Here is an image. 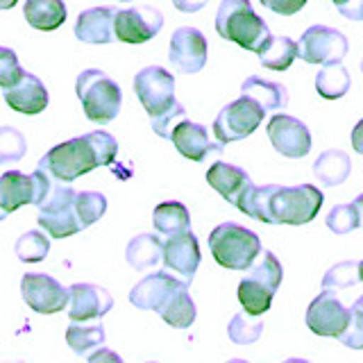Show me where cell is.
I'll use <instances>...</instances> for the list:
<instances>
[{
	"label": "cell",
	"instance_id": "cell-1",
	"mask_svg": "<svg viewBox=\"0 0 363 363\" xmlns=\"http://www.w3.org/2000/svg\"><path fill=\"white\" fill-rule=\"evenodd\" d=\"M216 32L250 52H259L272 37L250 0H223L216 11Z\"/></svg>",
	"mask_w": 363,
	"mask_h": 363
},
{
	"label": "cell",
	"instance_id": "cell-2",
	"mask_svg": "<svg viewBox=\"0 0 363 363\" xmlns=\"http://www.w3.org/2000/svg\"><path fill=\"white\" fill-rule=\"evenodd\" d=\"M323 207V191L313 184L279 186L270 184L266 202V223L270 225H304L313 220Z\"/></svg>",
	"mask_w": 363,
	"mask_h": 363
},
{
	"label": "cell",
	"instance_id": "cell-3",
	"mask_svg": "<svg viewBox=\"0 0 363 363\" xmlns=\"http://www.w3.org/2000/svg\"><path fill=\"white\" fill-rule=\"evenodd\" d=\"M209 250L216 264L230 270H247L261 252L259 236L236 223H223L209 234Z\"/></svg>",
	"mask_w": 363,
	"mask_h": 363
},
{
	"label": "cell",
	"instance_id": "cell-4",
	"mask_svg": "<svg viewBox=\"0 0 363 363\" xmlns=\"http://www.w3.org/2000/svg\"><path fill=\"white\" fill-rule=\"evenodd\" d=\"M75 94L84 107V113L94 123H109L118 116L123 105L121 86L113 79L98 71V68H86L77 75Z\"/></svg>",
	"mask_w": 363,
	"mask_h": 363
},
{
	"label": "cell",
	"instance_id": "cell-5",
	"mask_svg": "<svg viewBox=\"0 0 363 363\" xmlns=\"http://www.w3.org/2000/svg\"><path fill=\"white\" fill-rule=\"evenodd\" d=\"M39 168L48 170L52 177L60 182H68L79 175L91 173L94 168H100V157L96 152L94 143L89 141V136H77V139L64 141L60 145H55L52 150H48L39 162Z\"/></svg>",
	"mask_w": 363,
	"mask_h": 363
},
{
	"label": "cell",
	"instance_id": "cell-6",
	"mask_svg": "<svg viewBox=\"0 0 363 363\" xmlns=\"http://www.w3.org/2000/svg\"><path fill=\"white\" fill-rule=\"evenodd\" d=\"M266 111L264 107L255 102L252 98H247L241 94V98L230 102V105H225L218 116L213 121V136L216 141L220 143H232V141H241L245 136L252 134L261 121H264Z\"/></svg>",
	"mask_w": 363,
	"mask_h": 363
},
{
	"label": "cell",
	"instance_id": "cell-7",
	"mask_svg": "<svg viewBox=\"0 0 363 363\" xmlns=\"http://www.w3.org/2000/svg\"><path fill=\"white\" fill-rule=\"evenodd\" d=\"M134 91L147 116L157 118L175 105V77L162 66H145L134 77Z\"/></svg>",
	"mask_w": 363,
	"mask_h": 363
},
{
	"label": "cell",
	"instance_id": "cell-8",
	"mask_svg": "<svg viewBox=\"0 0 363 363\" xmlns=\"http://www.w3.org/2000/svg\"><path fill=\"white\" fill-rule=\"evenodd\" d=\"M186 289H189L186 279H177L173 275H168V272H152V275H145L132 289L130 302L143 311H157L159 315H164L168 311V306Z\"/></svg>",
	"mask_w": 363,
	"mask_h": 363
},
{
	"label": "cell",
	"instance_id": "cell-9",
	"mask_svg": "<svg viewBox=\"0 0 363 363\" xmlns=\"http://www.w3.org/2000/svg\"><path fill=\"white\" fill-rule=\"evenodd\" d=\"M350 50L343 32L327 26H311L298 41V57L306 64H336L343 62Z\"/></svg>",
	"mask_w": 363,
	"mask_h": 363
},
{
	"label": "cell",
	"instance_id": "cell-10",
	"mask_svg": "<svg viewBox=\"0 0 363 363\" xmlns=\"http://www.w3.org/2000/svg\"><path fill=\"white\" fill-rule=\"evenodd\" d=\"M164 26V16L157 7L136 5L130 9H118L113 21L116 39L125 43H145L155 39Z\"/></svg>",
	"mask_w": 363,
	"mask_h": 363
},
{
	"label": "cell",
	"instance_id": "cell-11",
	"mask_svg": "<svg viewBox=\"0 0 363 363\" xmlns=\"http://www.w3.org/2000/svg\"><path fill=\"white\" fill-rule=\"evenodd\" d=\"M21 293L28 306L37 313H57L68 304V289L45 272H28L21 279Z\"/></svg>",
	"mask_w": 363,
	"mask_h": 363
},
{
	"label": "cell",
	"instance_id": "cell-12",
	"mask_svg": "<svg viewBox=\"0 0 363 363\" xmlns=\"http://www.w3.org/2000/svg\"><path fill=\"white\" fill-rule=\"evenodd\" d=\"M347 323H350V309L338 300L336 291L323 289V293L306 309V327L318 336L338 338L345 332Z\"/></svg>",
	"mask_w": 363,
	"mask_h": 363
},
{
	"label": "cell",
	"instance_id": "cell-13",
	"mask_svg": "<svg viewBox=\"0 0 363 363\" xmlns=\"http://www.w3.org/2000/svg\"><path fill=\"white\" fill-rule=\"evenodd\" d=\"M268 139L272 143V147L291 159H300L304 155H309L311 150V132L309 128L289 116V113H275L268 123Z\"/></svg>",
	"mask_w": 363,
	"mask_h": 363
},
{
	"label": "cell",
	"instance_id": "cell-14",
	"mask_svg": "<svg viewBox=\"0 0 363 363\" xmlns=\"http://www.w3.org/2000/svg\"><path fill=\"white\" fill-rule=\"evenodd\" d=\"M168 60L179 73H200L207 64V37L196 28H177L170 39Z\"/></svg>",
	"mask_w": 363,
	"mask_h": 363
},
{
	"label": "cell",
	"instance_id": "cell-15",
	"mask_svg": "<svg viewBox=\"0 0 363 363\" xmlns=\"http://www.w3.org/2000/svg\"><path fill=\"white\" fill-rule=\"evenodd\" d=\"M200 243L196 234L191 230L177 232L166 236V241L162 243V261L168 270H173L175 275L184 277L189 284L196 275V270L200 266Z\"/></svg>",
	"mask_w": 363,
	"mask_h": 363
},
{
	"label": "cell",
	"instance_id": "cell-16",
	"mask_svg": "<svg viewBox=\"0 0 363 363\" xmlns=\"http://www.w3.org/2000/svg\"><path fill=\"white\" fill-rule=\"evenodd\" d=\"M168 139L175 143L177 152L182 157L191 159V162H204L211 152L225 150V143L209 139L204 125L191 123V121H179L177 125H173Z\"/></svg>",
	"mask_w": 363,
	"mask_h": 363
},
{
	"label": "cell",
	"instance_id": "cell-17",
	"mask_svg": "<svg viewBox=\"0 0 363 363\" xmlns=\"http://www.w3.org/2000/svg\"><path fill=\"white\" fill-rule=\"evenodd\" d=\"M68 302H71V315L73 323H86V320H98L107 311H111L113 300L107 293V289L96 286V284H73L68 289Z\"/></svg>",
	"mask_w": 363,
	"mask_h": 363
},
{
	"label": "cell",
	"instance_id": "cell-18",
	"mask_svg": "<svg viewBox=\"0 0 363 363\" xmlns=\"http://www.w3.org/2000/svg\"><path fill=\"white\" fill-rule=\"evenodd\" d=\"M5 102L21 113H41L48 107V89L43 86V82L32 73H23V77L14 86L3 89Z\"/></svg>",
	"mask_w": 363,
	"mask_h": 363
},
{
	"label": "cell",
	"instance_id": "cell-19",
	"mask_svg": "<svg viewBox=\"0 0 363 363\" xmlns=\"http://www.w3.org/2000/svg\"><path fill=\"white\" fill-rule=\"evenodd\" d=\"M116 7H91L84 9L75 21V37L84 43H111L116 39L113 21H116Z\"/></svg>",
	"mask_w": 363,
	"mask_h": 363
},
{
	"label": "cell",
	"instance_id": "cell-20",
	"mask_svg": "<svg viewBox=\"0 0 363 363\" xmlns=\"http://www.w3.org/2000/svg\"><path fill=\"white\" fill-rule=\"evenodd\" d=\"M34 198H37V186L32 175L21 170H7L0 175V220H5L23 204H34Z\"/></svg>",
	"mask_w": 363,
	"mask_h": 363
},
{
	"label": "cell",
	"instance_id": "cell-21",
	"mask_svg": "<svg viewBox=\"0 0 363 363\" xmlns=\"http://www.w3.org/2000/svg\"><path fill=\"white\" fill-rule=\"evenodd\" d=\"M207 182L211 184V189H216L220 196L230 202V204H238V200L243 198V193L252 186V179L245 173L243 168L225 164V162H216L209 170H207Z\"/></svg>",
	"mask_w": 363,
	"mask_h": 363
},
{
	"label": "cell",
	"instance_id": "cell-22",
	"mask_svg": "<svg viewBox=\"0 0 363 363\" xmlns=\"http://www.w3.org/2000/svg\"><path fill=\"white\" fill-rule=\"evenodd\" d=\"M241 94L259 102V105L264 107V111H279L286 107V102H289L286 86L279 82H272V79H264L259 75L245 79L241 86Z\"/></svg>",
	"mask_w": 363,
	"mask_h": 363
},
{
	"label": "cell",
	"instance_id": "cell-23",
	"mask_svg": "<svg viewBox=\"0 0 363 363\" xmlns=\"http://www.w3.org/2000/svg\"><path fill=\"white\" fill-rule=\"evenodd\" d=\"M23 14L34 30L50 32L64 26L68 11L64 0H28L26 7H23Z\"/></svg>",
	"mask_w": 363,
	"mask_h": 363
},
{
	"label": "cell",
	"instance_id": "cell-24",
	"mask_svg": "<svg viewBox=\"0 0 363 363\" xmlns=\"http://www.w3.org/2000/svg\"><path fill=\"white\" fill-rule=\"evenodd\" d=\"M352 162L343 150H325L313 162V175L327 186H338L350 177Z\"/></svg>",
	"mask_w": 363,
	"mask_h": 363
},
{
	"label": "cell",
	"instance_id": "cell-25",
	"mask_svg": "<svg viewBox=\"0 0 363 363\" xmlns=\"http://www.w3.org/2000/svg\"><path fill=\"white\" fill-rule=\"evenodd\" d=\"M152 223H155V230L162 236H170V234L191 230L189 209L182 202H175V200L157 204L155 213H152Z\"/></svg>",
	"mask_w": 363,
	"mask_h": 363
},
{
	"label": "cell",
	"instance_id": "cell-26",
	"mask_svg": "<svg viewBox=\"0 0 363 363\" xmlns=\"http://www.w3.org/2000/svg\"><path fill=\"white\" fill-rule=\"evenodd\" d=\"M125 259L134 270L155 268L162 261V241L155 234H141L132 238L125 250Z\"/></svg>",
	"mask_w": 363,
	"mask_h": 363
},
{
	"label": "cell",
	"instance_id": "cell-27",
	"mask_svg": "<svg viewBox=\"0 0 363 363\" xmlns=\"http://www.w3.org/2000/svg\"><path fill=\"white\" fill-rule=\"evenodd\" d=\"M350 71L347 68L336 62V64H325L320 68V73L315 75V91L320 94L325 100H338L343 98L350 91Z\"/></svg>",
	"mask_w": 363,
	"mask_h": 363
},
{
	"label": "cell",
	"instance_id": "cell-28",
	"mask_svg": "<svg viewBox=\"0 0 363 363\" xmlns=\"http://www.w3.org/2000/svg\"><path fill=\"white\" fill-rule=\"evenodd\" d=\"M257 55L261 64L270 71H286L298 60V43L289 37H270V41Z\"/></svg>",
	"mask_w": 363,
	"mask_h": 363
},
{
	"label": "cell",
	"instance_id": "cell-29",
	"mask_svg": "<svg viewBox=\"0 0 363 363\" xmlns=\"http://www.w3.org/2000/svg\"><path fill=\"white\" fill-rule=\"evenodd\" d=\"M39 225L52 238H66L82 232V225H79L75 213V200L60 211H39Z\"/></svg>",
	"mask_w": 363,
	"mask_h": 363
},
{
	"label": "cell",
	"instance_id": "cell-30",
	"mask_svg": "<svg viewBox=\"0 0 363 363\" xmlns=\"http://www.w3.org/2000/svg\"><path fill=\"white\" fill-rule=\"evenodd\" d=\"M272 298H275V293L250 277H243L238 284V300H241L243 311L255 318L264 315L270 309Z\"/></svg>",
	"mask_w": 363,
	"mask_h": 363
},
{
	"label": "cell",
	"instance_id": "cell-31",
	"mask_svg": "<svg viewBox=\"0 0 363 363\" xmlns=\"http://www.w3.org/2000/svg\"><path fill=\"white\" fill-rule=\"evenodd\" d=\"M261 257H257L252 261V266L247 268V275L250 279H255L259 284H264L266 289H270L272 293H277L279 289V284H281V264H279V259L272 255V252H259Z\"/></svg>",
	"mask_w": 363,
	"mask_h": 363
},
{
	"label": "cell",
	"instance_id": "cell-32",
	"mask_svg": "<svg viewBox=\"0 0 363 363\" xmlns=\"http://www.w3.org/2000/svg\"><path fill=\"white\" fill-rule=\"evenodd\" d=\"M66 343L75 354H86L89 350H98L105 345V327L102 325H71L66 329Z\"/></svg>",
	"mask_w": 363,
	"mask_h": 363
},
{
	"label": "cell",
	"instance_id": "cell-33",
	"mask_svg": "<svg viewBox=\"0 0 363 363\" xmlns=\"http://www.w3.org/2000/svg\"><path fill=\"white\" fill-rule=\"evenodd\" d=\"M107 211V198L102 193L96 191H79L75 193V213H77V220L79 225L91 227L96 220H100L102 216Z\"/></svg>",
	"mask_w": 363,
	"mask_h": 363
},
{
	"label": "cell",
	"instance_id": "cell-34",
	"mask_svg": "<svg viewBox=\"0 0 363 363\" xmlns=\"http://www.w3.org/2000/svg\"><path fill=\"white\" fill-rule=\"evenodd\" d=\"M48 250H50L48 236H43L37 230L26 232L14 245L16 257L21 261H26V264H39V261H43L45 257H48Z\"/></svg>",
	"mask_w": 363,
	"mask_h": 363
},
{
	"label": "cell",
	"instance_id": "cell-35",
	"mask_svg": "<svg viewBox=\"0 0 363 363\" xmlns=\"http://www.w3.org/2000/svg\"><path fill=\"white\" fill-rule=\"evenodd\" d=\"M359 261H340V264L332 266L323 277V289L327 291H340V289H350L359 284Z\"/></svg>",
	"mask_w": 363,
	"mask_h": 363
},
{
	"label": "cell",
	"instance_id": "cell-36",
	"mask_svg": "<svg viewBox=\"0 0 363 363\" xmlns=\"http://www.w3.org/2000/svg\"><path fill=\"white\" fill-rule=\"evenodd\" d=\"M250 313H236L232 320H230V327H227V334L234 340L236 345H250L255 343V340L261 336L264 332V323L261 320H250Z\"/></svg>",
	"mask_w": 363,
	"mask_h": 363
},
{
	"label": "cell",
	"instance_id": "cell-37",
	"mask_svg": "<svg viewBox=\"0 0 363 363\" xmlns=\"http://www.w3.org/2000/svg\"><path fill=\"white\" fill-rule=\"evenodd\" d=\"M28 150L26 136L16 128H0V164H16Z\"/></svg>",
	"mask_w": 363,
	"mask_h": 363
},
{
	"label": "cell",
	"instance_id": "cell-38",
	"mask_svg": "<svg viewBox=\"0 0 363 363\" xmlns=\"http://www.w3.org/2000/svg\"><path fill=\"white\" fill-rule=\"evenodd\" d=\"M327 227L334 234H350L354 232L357 227H361L359 223V211L354 207V202L350 204H336V207L327 213Z\"/></svg>",
	"mask_w": 363,
	"mask_h": 363
},
{
	"label": "cell",
	"instance_id": "cell-39",
	"mask_svg": "<svg viewBox=\"0 0 363 363\" xmlns=\"http://www.w3.org/2000/svg\"><path fill=\"white\" fill-rule=\"evenodd\" d=\"M338 340L345 347L363 350V295L350 306V323L345 327V332L338 336Z\"/></svg>",
	"mask_w": 363,
	"mask_h": 363
},
{
	"label": "cell",
	"instance_id": "cell-40",
	"mask_svg": "<svg viewBox=\"0 0 363 363\" xmlns=\"http://www.w3.org/2000/svg\"><path fill=\"white\" fill-rule=\"evenodd\" d=\"M23 73L26 71L21 68L16 52L11 48H5V45H0V86L3 89L14 86L23 77Z\"/></svg>",
	"mask_w": 363,
	"mask_h": 363
},
{
	"label": "cell",
	"instance_id": "cell-41",
	"mask_svg": "<svg viewBox=\"0 0 363 363\" xmlns=\"http://www.w3.org/2000/svg\"><path fill=\"white\" fill-rule=\"evenodd\" d=\"M89 141L94 143L96 152L100 157V166H109L113 159H116V152H118V143L116 139L109 134V132H102V130H96V132H89Z\"/></svg>",
	"mask_w": 363,
	"mask_h": 363
},
{
	"label": "cell",
	"instance_id": "cell-42",
	"mask_svg": "<svg viewBox=\"0 0 363 363\" xmlns=\"http://www.w3.org/2000/svg\"><path fill=\"white\" fill-rule=\"evenodd\" d=\"M184 113H186L184 107H182L179 102H175V105L170 107V109H166V111L162 113V116L150 118V121H152V130H155L159 136H164V139H168V136H170V130H173V121H175V118H182Z\"/></svg>",
	"mask_w": 363,
	"mask_h": 363
},
{
	"label": "cell",
	"instance_id": "cell-43",
	"mask_svg": "<svg viewBox=\"0 0 363 363\" xmlns=\"http://www.w3.org/2000/svg\"><path fill=\"white\" fill-rule=\"evenodd\" d=\"M259 3L279 16H293L306 5V0H259Z\"/></svg>",
	"mask_w": 363,
	"mask_h": 363
},
{
	"label": "cell",
	"instance_id": "cell-44",
	"mask_svg": "<svg viewBox=\"0 0 363 363\" xmlns=\"http://www.w3.org/2000/svg\"><path fill=\"white\" fill-rule=\"evenodd\" d=\"M338 11L347 21H363V0H347V3L338 5Z\"/></svg>",
	"mask_w": 363,
	"mask_h": 363
},
{
	"label": "cell",
	"instance_id": "cell-45",
	"mask_svg": "<svg viewBox=\"0 0 363 363\" xmlns=\"http://www.w3.org/2000/svg\"><path fill=\"white\" fill-rule=\"evenodd\" d=\"M209 0H173V5L179 11H186V14H193V11H200Z\"/></svg>",
	"mask_w": 363,
	"mask_h": 363
},
{
	"label": "cell",
	"instance_id": "cell-46",
	"mask_svg": "<svg viewBox=\"0 0 363 363\" xmlns=\"http://www.w3.org/2000/svg\"><path fill=\"white\" fill-rule=\"evenodd\" d=\"M352 147L363 155V118L354 125V130H352Z\"/></svg>",
	"mask_w": 363,
	"mask_h": 363
},
{
	"label": "cell",
	"instance_id": "cell-47",
	"mask_svg": "<svg viewBox=\"0 0 363 363\" xmlns=\"http://www.w3.org/2000/svg\"><path fill=\"white\" fill-rule=\"evenodd\" d=\"M354 207H357V211H359V223H361V227H363V193L354 200Z\"/></svg>",
	"mask_w": 363,
	"mask_h": 363
},
{
	"label": "cell",
	"instance_id": "cell-48",
	"mask_svg": "<svg viewBox=\"0 0 363 363\" xmlns=\"http://www.w3.org/2000/svg\"><path fill=\"white\" fill-rule=\"evenodd\" d=\"M18 0H0V9H11Z\"/></svg>",
	"mask_w": 363,
	"mask_h": 363
},
{
	"label": "cell",
	"instance_id": "cell-49",
	"mask_svg": "<svg viewBox=\"0 0 363 363\" xmlns=\"http://www.w3.org/2000/svg\"><path fill=\"white\" fill-rule=\"evenodd\" d=\"M98 359H118V357L109 354V352H105V354H94V357H91V361H98Z\"/></svg>",
	"mask_w": 363,
	"mask_h": 363
},
{
	"label": "cell",
	"instance_id": "cell-50",
	"mask_svg": "<svg viewBox=\"0 0 363 363\" xmlns=\"http://www.w3.org/2000/svg\"><path fill=\"white\" fill-rule=\"evenodd\" d=\"M359 277H361V281H363V261H359Z\"/></svg>",
	"mask_w": 363,
	"mask_h": 363
},
{
	"label": "cell",
	"instance_id": "cell-51",
	"mask_svg": "<svg viewBox=\"0 0 363 363\" xmlns=\"http://www.w3.org/2000/svg\"><path fill=\"white\" fill-rule=\"evenodd\" d=\"M332 3H334V5L338 7V5H343V3H347V0H332Z\"/></svg>",
	"mask_w": 363,
	"mask_h": 363
},
{
	"label": "cell",
	"instance_id": "cell-52",
	"mask_svg": "<svg viewBox=\"0 0 363 363\" xmlns=\"http://www.w3.org/2000/svg\"><path fill=\"white\" fill-rule=\"evenodd\" d=\"M361 73H363V60H361Z\"/></svg>",
	"mask_w": 363,
	"mask_h": 363
},
{
	"label": "cell",
	"instance_id": "cell-53",
	"mask_svg": "<svg viewBox=\"0 0 363 363\" xmlns=\"http://www.w3.org/2000/svg\"><path fill=\"white\" fill-rule=\"evenodd\" d=\"M121 3H130V0H121Z\"/></svg>",
	"mask_w": 363,
	"mask_h": 363
}]
</instances>
